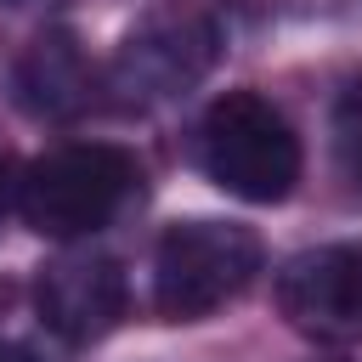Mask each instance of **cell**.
I'll use <instances>...</instances> for the list:
<instances>
[{
  "label": "cell",
  "mask_w": 362,
  "mask_h": 362,
  "mask_svg": "<svg viewBox=\"0 0 362 362\" xmlns=\"http://www.w3.org/2000/svg\"><path fill=\"white\" fill-rule=\"evenodd\" d=\"M141 198V158L119 141H62L17 170V215L57 243L113 226Z\"/></svg>",
  "instance_id": "cell-1"
},
{
  "label": "cell",
  "mask_w": 362,
  "mask_h": 362,
  "mask_svg": "<svg viewBox=\"0 0 362 362\" xmlns=\"http://www.w3.org/2000/svg\"><path fill=\"white\" fill-rule=\"evenodd\" d=\"M192 164L226 198L283 204L305 170V153L277 102L260 90H221L192 130Z\"/></svg>",
  "instance_id": "cell-2"
},
{
  "label": "cell",
  "mask_w": 362,
  "mask_h": 362,
  "mask_svg": "<svg viewBox=\"0 0 362 362\" xmlns=\"http://www.w3.org/2000/svg\"><path fill=\"white\" fill-rule=\"evenodd\" d=\"M266 266L255 226L226 215H187L158 232L153 249V311L164 322H204L232 305Z\"/></svg>",
  "instance_id": "cell-3"
},
{
  "label": "cell",
  "mask_w": 362,
  "mask_h": 362,
  "mask_svg": "<svg viewBox=\"0 0 362 362\" xmlns=\"http://www.w3.org/2000/svg\"><path fill=\"white\" fill-rule=\"evenodd\" d=\"M221 62V23L204 0H153L113 45V62L102 74V90H113L119 107H164L209 79Z\"/></svg>",
  "instance_id": "cell-4"
},
{
  "label": "cell",
  "mask_w": 362,
  "mask_h": 362,
  "mask_svg": "<svg viewBox=\"0 0 362 362\" xmlns=\"http://www.w3.org/2000/svg\"><path fill=\"white\" fill-rule=\"evenodd\" d=\"M277 311L294 334L317 345L362 339V238L305 249L277 272Z\"/></svg>",
  "instance_id": "cell-5"
},
{
  "label": "cell",
  "mask_w": 362,
  "mask_h": 362,
  "mask_svg": "<svg viewBox=\"0 0 362 362\" xmlns=\"http://www.w3.org/2000/svg\"><path fill=\"white\" fill-rule=\"evenodd\" d=\"M34 311L62 345H96L107 339L130 311V283L113 255L96 249H62L34 277Z\"/></svg>",
  "instance_id": "cell-6"
},
{
  "label": "cell",
  "mask_w": 362,
  "mask_h": 362,
  "mask_svg": "<svg viewBox=\"0 0 362 362\" xmlns=\"http://www.w3.org/2000/svg\"><path fill=\"white\" fill-rule=\"evenodd\" d=\"M96 85L102 79H96V68H90V57H85L74 28H40L23 45L17 68H11V96H17V107L28 119H74V113H85L96 102Z\"/></svg>",
  "instance_id": "cell-7"
},
{
  "label": "cell",
  "mask_w": 362,
  "mask_h": 362,
  "mask_svg": "<svg viewBox=\"0 0 362 362\" xmlns=\"http://www.w3.org/2000/svg\"><path fill=\"white\" fill-rule=\"evenodd\" d=\"M328 136H334V170H339L345 192L362 204V74L345 79V90L334 96Z\"/></svg>",
  "instance_id": "cell-8"
},
{
  "label": "cell",
  "mask_w": 362,
  "mask_h": 362,
  "mask_svg": "<svg viewBox=\"0 0 362 362\" xmlns=\"http://www.w3.org/2000/svg\"><path fill=\"white\" fill-rule=\"evenodd\" d=\"M6 209H17V170H11V158L0 153V215Z\"/></svg>",
  "instance_id": "cell-9"
},
{
  "label": "cell",
  "mask_w": 362,
  "mask_h": 362,
  "mask_svg": "<svg viewBox=\"0 0 362 362\" xmlns=\"http://www.w3.org/2000/svg\"><path fill=\"white\" fill-rule=\"evenodd\" d=\"M0 362H40V356H34L28 345H11V339H6V345H0Z\"/></svg>",
  "instance_id": "cell-10"
}]
</instances>
